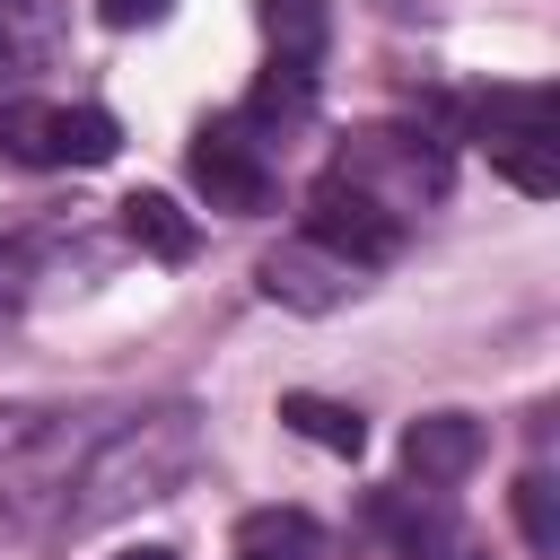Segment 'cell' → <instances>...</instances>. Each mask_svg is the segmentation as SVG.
Returning <instances> with one entry per match:
<instances>
[{"label": "cell", "mask_w": 560, "mask_h": 560, "mask_svg": "<svg viewBox=\"0 0 560 560\" xmlns=\"http://www.w3.org/2000/svg\"><path fill=\"white\" fill-rule=\"evenodd\" d=\"M114 560H175L166 542H140V551H114Z\"/></svg>", "instance_id": "20"}, {"label": "cell", "mask_w": 560, "mask_h": 560, "mask_svg": "<svg viewBox=\"0 0 560 560\" xmlns=\"http://www.w3.org/2000/svg\"><path fill=\"white\" fill-rule=\"evenodd\" d=\"M306 114H315V70H306V61H271V70L245 88V114H236V122L262 140V131H298Z\"/></svg>", "instance_id": "10"}, {"label": "cell", "mask_w": 560, "mask_h": 560, "mask_svg": "<svg viewBox=\"0 0 560 560\" xmlns=\"http://www.w3.org/2000/svg\"><path fill=\"white\" fill-rule=\"evenodd\" d=\"M254 280H262V298H271V306H289V315H332V306H350V298H359V271H350V262H332V254H324V245H306V236L271 245V254L254 262Z\"/></svg>", "instance_id": "7"}, {"label": "cell", "mask_w": 560, "mask_h": 560, "mask_svg": "<svg viewBox=\"0 0 560 560\" xmlns=\"http://www.w3.org/2000/svg\"><path fill=\"white\" fill-rule=\"evenodd\" d=\"M70 490V429L61 411H0V499Z\"/></svg>", "instance_id": "9"}, {"label": "cell", "mask_w": 560, "mask_h": 560, "mask_svg": "<svg viewBox=\"0 0 560 560\" xmlns=\"http://www.w3.org/2000/svg\"><path fill=\"white\" fill-rule=\"evenodd\" d=\"M516 534H525V551H542V560H560V490H551V472L534 464V472H516Z\"/></svg>", "instance_id": "15"}, {"label": "cell", "mask_w": 560, "mask_h": 560, "mask_svg": "<svg viewBox=\"0 0 560 560\" xmlns=\"http://www.w3.org/2000/svg\"><path fill=\"white\" fill-rule=\"evenodd\" d=\"M341 184H359L376 210H420V201H446V184H455V158H446V140L438 131H420V122H368V131H350L341 140V166H332Z\"/></svg>", "instance_id": "2"}, {"label": "cell", "mask_w": 560, "mask_h": 560, "mask_svg": "<svg viewBox=\"0 0 560 560\" xmlns=\"http://www.w3.org/2000/svg\"><path fill=\"white\" fill-rule=\"evenodd\" d=\"M122 122L105 105H0V158L18 166H105Z\"/></svg>", "instance_id": "3"}, {"label": "cell", "mask_w": 560, "mask_h": 560, "mask_svg": "<svg viewBox=\"0 0 560 560\" xmlns=\"http://www.w3.org/2000/svg\"><path fill=\"white\" fill-rule=\"evenodd\" d=\"M201 472V411L192 402H158L122 429H105L88 446V464L70 472V499H61V525L88 534V525H114L149 499H175L184 481Z\"/></svg>", "instance_id": "1"}, {"label": "cell", "mask_w": 560, "mask_h": 560, "mask_svg": "<svg viewBox=\"0 0 560 560\" xmlns=\"http://www.w3.org/2000/svg\"><path fill=\"white\" fill-rule=\"evenodd\" d=\"M254 18H262V35H271V61H324V44H332V9L324 0H254Z\"/></svg>", "instance_id": "13"}, {"label": "cell", "mask_w": 560, "mask_h": 560, "mask_svg": "<svg viewBox=\"0 0 560 560\" xmlns=\"http://www.w3.org/2000/svg\"><path fill=\"white\" fill-rule=\"evenodd\" d=\"M184 166H192V192L210 210H228V219H254L280 192V175H271V158H262V140L245 122H201L192 149H184Z\"/></svg>", "instance_id": "4"}, {"label": "cell", "mask_w": 560, "mask_h": 560, "mask_svg": "<svg viewBox=\"0 0 560 560\" xmlns=\"http://www.w3.org/2000/svg\"><path fill=\"white\" fill-rule=\"evenodd\" d=\"M122 236L158 262H192V245H201V228L175 192H122Z\"/></svg>", "instance_id": "11"}, {"label": "cell", "mask_w": 560, "mask_h": 560, "mask_svg": "<svg viewBox=\"0 0 560 560\" xmlns=\"http://www.w3.org/2000/svg\"><path fill=\"white\" fill-rule=\"evenodd\" d=\"M18 315V254H0V324Z\"/></svg>", "instance_id": "19"}, {"label": "cell", "mask_w": 560, "mask_h": 560, "mask_svg": "<svg viewBox=\"0 0 560 560\" xmlns=\"http://www.w3.org/2000/svg\"><path fill=\"white\" fill-rule=\"evenodd\" d=\"M368 516L402 560H490V542L446 508V490H376Z\"/></svg>", "instance_id": "6"}, {"label": "cell", "mask_w": 560, "mask_h": 560, "mask_svg": "<svg viewBox=\"0 0 560 560\" xmlns=\"http://www.w3.org/2000/svg\"><path fill=\"white\" fill-rule=\"evenodd\" d=\"M280 429H298L324 455H368V420L350 402H332V394H280Z\"/></svg>", "instance_id": "12"}, {"label": "cell", "mask_w": 560, "mask_h": 560, "mask_svg": "<svg viewBox=\"0 0 560 560\" xmlns=\"http://www.w3.org/2000/svg\"><path fill=\"white\" fill-rule=\"evenodd\" d=\"M166 9H175V0H96V18H105L114 35H131V26H158Z\"/></svg>", "instance_id": "18"}, {"label": "cell", "mask_w": 560, "mask_h": 560, "mask_svg": "<svg viewBox=\"0 0 560 560\" xmlns=\"http://www.w3.org/2000/svg\"><path fill=\"white\" fill-rule=\"evenodd\" d=\"M481 455H490V429H481L472 411H420V420L402 429V472H411L420 490H455V481H472Z\"/></svg>", "instance_id": "8"}, {"label": "cell", "mask_w": 560, "mask_h": 560, "mask_svg": "<svg viewBox=\"0 0 560 560\" xmlns=\"http://www.w3.org/2000/svg\"><path fill=\"white\" fill-rule=\"evenodd\" d=\"M490 166H499L516 192L542 201V192H560V131H551V140H490Z\"/></svg>", "instance_id": "16"}, {"label": "cell", "mask_w": 560, "mask_h": 560, "mask_svg": "<svg viewBox=\"0 0 560 560\" xmlns=\"http://www.w3.org/2000/svg\"><path fill=\"white\" fill-rule=\"evenodd\" d=\"M236 542H245V560H262V551L315 560V551H324V525H315V516H298V508H254V516L236 525Z\"/></svg>", "instance_id": "14"}, {"label": "cell", "mask_w": 560, "mask_h": 560, "mask_svg": "<svg viewBox=\"0 0 560 560\" xmlns=\"http://www.w3.org/2000/svg\"><path fill=\"white\" fill-rule=\"evenodd\" d=\"M306 245H324V254H332V262H350V271H385V262L402 254V219H394V210H376L359 184L324 175V184L306 192Z\"/></svg>", "instance_id": "5"}, {"label": "cell", "mask_w": 560, "mask_h": 560, "mask_svg": "<svg viewBox=\"0 0 560 560\" xmlns=\"http://www.w3.org/2000/svg\"><path fill=\"white\" fill-rule=\"evenodd\" d=\"M61 35V0H0V61H35Z\"/></svg>", "instance_id": "17"}]
</instances>
